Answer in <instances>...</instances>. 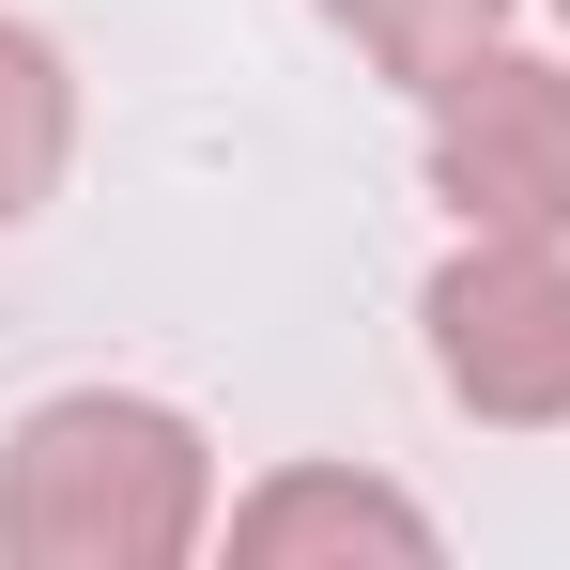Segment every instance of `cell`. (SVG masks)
Here are the masks:
<instances>
[{"label":"cell","instance_id":"1","mask_svg":"<svg viewBox=\"0 0 570 570\" xmlns=\"http://www.w3.org/2000/svg\"><path fill=\"white\" fill-rule=\"evenodd\" d=\"M216 540V448L186 401L62 385L0 432V556L16 570H186Z\"/></svg>","mask_w":570,"mask_h":570},{"label":"cell","instance_id":"2","mask_svg":"<svg viewBox=\"0 0 570 570\" xmlns=\"http://www.w3.org/2000/svg\"><path fill=\"white\" fill-rule=\"evenodd\" d=\"M416 324H432V385L478 432H570V247L556 232H463L416 293Z\"/></svg>","mask_w":570,"mask_h":570},{"label":"cell","instance_id":"3","mask_svg":"<svg viewBox=\"0 0 570 570\" xmlns=\"http://www.w3.org/2000/svg\"><path fill=\"white\" fill-rule=\"evenodd\" d=\"M432 200L463 232H556L570 247V62L556 47H478L432 78Z\"/></svg>","mask_w":570,"mask_h":570},{"label":"cell","instance_id":"4","mask_svg":"<svg viewBox=\"0 0 570 570\" xmlns=\"http://www.w3.org/2000/svg\"><path fill=\"white\" fill-rule=\"evenodd\" d=\"M448 540L401 478H371V463H278V478H247L232 509H216V556L232 570H355V556H385V570H416Z\"/></svg>","mask_w":570,"mask_h":570},{"label":"cell","instance_id":"5","mask_svg":"<svg viewBox=\"0 0 570 570\" xmlns=\"http://www.w3.org/2000/svg\"><path fill=\"white\" fill-rule=\"evenodd\" d=\"M62 170H78V62H62L31 16H0V232L47 216Z\"/></svg>","mask_w":570,"mask_h":570},{"label":"cell","instance_id":"6","mask_svg":"<svg viewBox=\"0 0 570 570\" xmlns=\"http://www.w3.org/2000/svg\"><path fill=\"white\" fill-rule=\"evenodd\" d=\"M324 31L371 62V78H401V94H432L448 62H478L493 31H509V0H324Z\"/></svg>","mask_w":570,"mask_h":570},{"label":"cell","instance_id":"7","mask_svg":"<svg viewBox=\"0 0 570 570\" xmlns=\"http://www.w3.org/2000/svg\"><path fill=\"white\" fill-rule=\"evenodd\" d=\"M556 16H570V0H556Z\"/></svg>","mask_w":570,"mask_h":570}]
</instances>
